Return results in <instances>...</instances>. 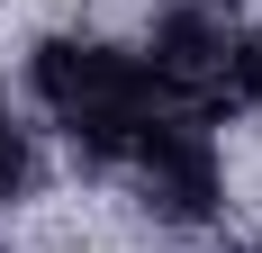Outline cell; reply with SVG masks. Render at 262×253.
I'll list each match as a JSON object with an SVG mask.
<instances>
[{"label":"cell","mask_w":262,"mask_h":253,"mask_svg":"<svg viewBox=\"0 0 262 253\" xmlns=\"http://www.w3.org/2000/svg\"><path fill=\"white\" fill-rule=\"evenodd\" d=\"M27 100L46 109V126L91 163H118V154L163 118V91L145 73V46H118V36H36L27 46Z\"/></svg>","instance_id":"cell-1"},{"label":"cell","mask_w":262,"mask_h":253,"mask_svg":"<svg viewBox=\"0 0 262 253\" xmlns=\"http://www.w3.org/2000/svg\"><path fill=\"white\" fill-rule=\"evenodd\" d=\"M145 73H154L163 109H181L199 126L253 118L262 109V18H235L226 0L163 9L145 36Z\"/></svg>","instance_id":"cell-2"},{"label":"cell","mask_w":262,"mask_h":253,"mask_svg":"<svg viewBox=\"0 0 262 253\" xmlns=\"http://www.w3.org/2000/svg\"><path fill=\"white\" fill-rule=\"evenodd\" d=\"M108 172L127 181V199L154 226H172V235H199V226L226 217V145H217V126L181 118V109H163Z\"/></svg>","instance_id":"cell-3"},{"label":"cell","mask_w":262,"mask_h":253,"mask_svg":"<svg viewBox=\"0 0 262 253\" xmlns=\"http://www.w3.org/2000/svg\"><path fill=\"white\" fill-rule=\"evenodd\" d=\"M36 190V136L18 126V109L0 100V208H18Z\"/></svg>","instance_id":"cell-4"},{"label":"cell","mask_w":262,"mask_h":253,"mask_svg":"<svg viewBox=\"0 0 262 253\" xmlns=\"http://www.w3.org/2000/svg\"><path fill=\"white\" fill-rule=\"evenodd\" d=\"M163 9H190V0H163Z\"/></svg>","instance_id":"cell-5"},{"label":"cell","mask_w":262,"mask_h":253,"mask_svg":"<svg viewBox=\"0 0 262 253\" xmlns=\"http://www.w3.org/2000/svg\"><path fill=\"white\" fill-rule=\"evenodd\" d=\"M0 253H9V244H0Z\"/></svg>","instance_id":"cell-6"}]
</instances>
